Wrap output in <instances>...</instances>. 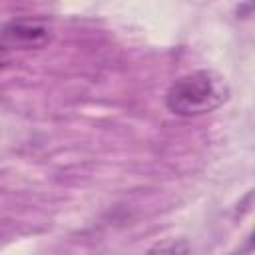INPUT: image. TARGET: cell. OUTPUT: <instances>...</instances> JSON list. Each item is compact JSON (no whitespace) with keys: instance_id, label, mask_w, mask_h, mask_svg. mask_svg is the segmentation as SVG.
<instances>
[{"instance_id":"obj_1","label":"cell","mask_w":255,"mask_h":255,"mask_svg":"<svg viewBox=\"0 0 255 255\" xmlns=\"http://www.w3.org/2000/svg\"><path fill=\"white\" fill-rule=\"evenodd\" d=\"M229 98L227 80L213 70H195L177 78L167 94L165 106L179 118H197L223 106Z\"/></svg>"},{"instance_id":"obj_2","label":"cell","mask_w":255,"mask_h":255,"mask_svg":"<svg viewBox=\"0 0 255 255\" xmlns=\"http://www.w3.org/2000/svg\"><path fill=\"white\" fill-rule=\"evenodd\" d=\"M50 42V28L36 20H12L0 28V46L10 48H42Z\"/></svg>"},{"instance_id":"obj_3","label":"cell","mask_w":255,"mask_h":255,"mask_svg":"<svg viewBox=\"0 0 255 255\" xmlns=\"http://www.w3.org/2000/svg\"><path fill=\"white\" fill-rule=\"evenodd\" d=\"M145 255H189V243L181 237H169L149 247Z\"/></svg>"},{"instance_id":"obj_4","label":"cell","mask_w":255,"mask_h":255,"mask_svg":"<svg viewBox=\"0 0 255 255\" xmlns=\"http://www.w3.org/2000/svg\"><path fill=\"white\" fill-rule=\"evenodd\" d=\"M12 56H10V50H6L4 46H0V70H4L8 64H10Z\"/></svg>"}]
</instances>
